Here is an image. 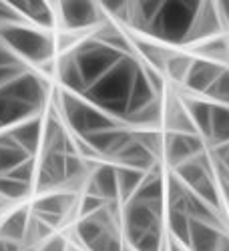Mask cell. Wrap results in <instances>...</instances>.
Here are the masks:
<instances>
[{"mask_svg": "<svg viewBox=\"0 0 229 251\" xmlns=\"http://www.w3.org/2000/svg\"><path fill=\"white\" fill-rule=\"evenodd\" d=\"M139 71L141 65L137 62V58L133 54H125L105 76H101L95 85H91L82 97L101 111H105L107 115L123 123L129 109L133 82Z\"/></svg>", "mask_w": 229, "mask_h": 251, "instance_id": "1", "label": "cell"}, {"mask_svg": "<svg viewBox=\"0 0 229 251\" xmlns=\"http://www.w3.org/2000/svg\"><path fill=\"white\" fill-rule=\"evenodd\" d=\"M60 113H62V119L67 121V125L80 139L123 125L121 121L113 119L105 111L95 107L85 97L69 93V91H60Z\"/></svg>", "mask_w": 229, "mask_h": 251, "instance_id": "2", "label": "cell"}, {"mask_svg": "<svg viewBox=\"0 0 229 251\" xmlns=\"http://www.w3.org/2000/svg\"><path fill=\"white\" fill-rule=\"evenodd\" d=\"M0 38H2V43L25 62H32V65L43 67L52 60L54 38L45 30L30 26L28 23L0 28Z\"/></svg>", "mask_w": 229, "mask_h": 251, "instance_id": "3", "label": "cell"}, {"mask_svg": "<svg viewBox=\"0 0 229 251\" xmlns=\"http://www.w3.org/2000/svg\"><path fill=\"white\" fill-rule=\"evenodd\" d=\"M199 8H201V2H183V0L163 2L155 23L151 25L147 34L159 40H165L169 45H185L191 34Z\"/></svg>", "mask_w": 229, "mask_h": 251, "instance_id": "4", "label": "cell"}, {"mask_svg": "<svg viewBox=\"0 0 229 251\" xmlns=\"http://www.w3.org/2000/svg\"><path fill=\"white\" fill-rule=\"evenodd\" d=\"M71 56L75 58L82 78L91 87L101 76H105L125 54H121L119 50L107 47L105 43H101V40L93 36V38H87L85 43H80L71 52Z\"/></svg>", "mask_w": 229, "mask_h": 251, "instance_id": "5", "label": "cell"}, {"mask_svg": "<svg viewBox=\"0 0 229 251\" xmlns=\"http://www.w3.org/2000/svg\"><path fill=\"white\" fill-rule=\"evenodd\" d=\"M54 8L58 23L67 30H87L105 23V12L95 2H60Z\"/></svg>", "mask_w": 229, "mask_h": 251, "instance_id": "6", "label": "cell"}, {"mask_svg": "<svg viewBox=\"0 0 229 251\" xmlns=\"http://www.w3.org/2000/svg\"><path fill=\"white\" fill-rule=\"evenodd\" d=\"M2 91L12 99L28 104V107H32L38 113L43 111L47 102V82L36 73H30V71H23L20 75H16L10 82H6L2 87Z\"/></svg>", "mask_w": 229, "mask_h": 251, "instance_id": "7", "label": "cell"}, {"mask_svg": "<svg viewBox=\"0 0 229 251\" xmlns=\"http://www.w3.org/2000/svg\"><path fill=\"white\" fill-rule=\"evenodd\" d=\"M201 135H185V133H167L163 135V159L167 161L173 169L181 163L189 161L205 151Z\"/></svg>", "mask_w": 229, "mask_h": 251, "instance_id": "8", "label": "cell"}, {"mask_svg": "<svg viewBox=\"0 0 229 251\" xmlns=\"http://www.w3.org/2000/svg\"><path fill=\"white\" fill-rule=\"evenodd\" d=\"M133 137H135V133L123 129V125H121V127H115V129H109V131H101V133H95L91 137H85L82 141H85L99 157L115 159L125 147H127V143H131Z\"/></svg>", "mask_w": 229, "mask_h": 251, "instance_id": "9", "label": "cell"}, {"mask_svg": "<svg viewBox=\"0 0 229 251\" xmlns=\"http://www.w3.org/2000/svg\"><path fill=\"white\" fill-rule=\"evenodd\" d=\"M10 4L34 28L49 32L51 28H54L58 25L56 8L51 2H38V0H12Z\"/></svg>", "mask_w": 229, "mask_h": 251, "instance_id": "10", "label": "cell"}, {"mask_svg": "<svg viewBox=\"0 0 229 251\" xmlns=\"http://www.w3.org/2000/svg\"><path fill=\"white\" fill-rule=\"evenodd\" d=\"M223 71H225V65H219L215 60L195 58L183 85L195 95H207V91L213 87V82L219 78Z\"/></svg>", "mask_w": 229, "mask_h": 251, "instance_id": "11", "label": "cell"}, {"mask_svg": "<svg viewBox=\"0 0 229 251\" xmlns=\"http://www.w3.org/2000/svg\"><path fill=\"white\" fill-rule=\"evenodd\" d=\"M223 30V23L219 18L215 2H201V8L197 12V18L193 23L191 34L187 38V43H207L211 38H217Z\"/></svg>", "mask_w": 229, "mask_h": 251, "instance_id": "12", "label": "cell"}, {"mask_svg": "<svg viewBox=\"0 0 229 251\" xmlns=\"http://www.w3.org/2000/svg\"><path fill=\"white\" fill-rule=\"evenodd\" d=\"M43 127H45V119L38 115L14 125L12 129H8V135L23 151H26L30 157H36L40 143H43Z\"/></svg>", "mask_w": 229, "mask_h": 251, "instance_id": "13", "label": "cell"}, {"mask_svg": "<svg viewBox=\"0 0 229 251\" xmlns=\"http://www.w3.org/2000/svg\"><path fill=\"white\" fill-rule=\"evenodd\" d=\"M87 193L109 201H119V181H117V167L101 165L89 175Z\"/></svg>", "mask_w": 229, "mask_h": 251, "instance_id": "14", "label": "cell"}, {"mask_svg": "<svg viewBox=\"0 0 229 251\" xmlns=\"http://www.w3.org/2000/svg\"><path fill=\"white\" fill-rule=\"evenodd\" d=\"M71 207H73L71 195H58V193L43 195L32 205V215L43 219L47 225L54 227L65 219V215L71 211Z\"/></svg>", "mask_w": 229, "mask_h": 251, "instance_id": "15", "label": "cell"}, {"mask_svg": "<svg viewBox=\"0 0 229 251\" xmlns=\"http://www.w3.org/2000/svg\"><path fill=\"white\" fill-rule=\"evenodd\" d=\"M157 159H159L157 155H153L143 143L137 141V137H133L131 143H127V147H125L113 161H117L121 167H131V169L149 173L155 169V167H159Z\"/></svg>", "mask_w": 229, "mask_h": 251, "instance_id": "16", "label": "cell"}, {"mask_svg": "<svg viewBox=\"0 0 229 251\" xmlns=\"http://www.w3.org/2000/svg\"><path fill=\"white\" fill-rule=\"evenodd\" d=\"M155 100H161V95L155 91V87L151 85V80L145 73V69L141 67L135 82H133V91H131V99H129V109H127V115H125L123 121H127L129 117L137 115L139 111L147 109L149 104H153Z\"/></svg>", "mask_w": 229, "mask_h": 251, "instance_id": "17", "label": "cell"}, {"mask_svg": "<svg viewBox=\"0 0 229 251\" xmlns=\"http://www.w3.org/2000/svg\"><path fill=\"white\" fill-rule=\"evenodd\" d=\"M225 233H229V231H223V229H219L211 223L191 219L189 251H217L219 241Z\"/></svg>", "mask_w": 229, "mask_h": 251, "instance_id": "18", "label": "cell"}, {"mask_svg": "<svg viewBox=\"0 0 229 251\" xmlns=\"http://www.w3.org/2000/svg\"><path fill=\"white\" fill-rule=\"evenodd\" d=\"M30 209L28 207H18L14 211H10L2 223H0V239H6L12 243L23 245L26 239L28 231V223H30Z\"/></svg>", "mask_w": 229, "mask_h": 251, "instance_id": "19", "label": "cell"}, {"mask_svg": "<svg viewBox=\"0 0 229 251\" xmlns=\"http://www.w3.org/2000/svg\"><path fill=\"white\" fill-rule=\"evenodd\" d=\"M183 104H185L187 113H189L197 133L201 137L209 139L211 137V123H213V102L187 97V99H183Z\"/></svg>", "mask_w": 229, "mask_h": 251, "instance_id": "20", "label": "cell"}, {"mask_svg": "<svg viewBox=\"0 0 229 251\" xmlns=\"http://www.w3.org/2000/svg\"><path fill=\"white\" fill-rule=\"evenodd\" d=\"M32 159L26 151H23L14 143V139L8 135V131L0 133V175H8L18 165Z\"/></svg>", "mask_w": 229, "mask_h": 251, "instance_id": "21", "label": "cell"}, {"mask_svg": "<svg viewBox=\"0 0 229 251\" xmlns=\"http://www.w3.org/2000/svg\"><path fill=\"white\" fill-rule=\"evenodd\" d=\"M58 78L62 82V87H65V91L69 93H75V95H85L89 85H87V80L82 78L78 67H76V62L75 58L69 54L60 60V65H58Z\"/></svg>", "mask_w": 229, "mask_h": 251, "instance_id": "22", "label": "cell"}, {"mask_svg": "<svg viewBox=\"0 0 229 251\" xmlns=\"http://www.w3.org/2000/svg\"><path fill=\"white\" fill-rule=\"evenodd\" d=\"M165 223L169 227V237L179 241L181 245L189 247V233H191V217L181 209H169L165 215Z\"/></svg>", "mask_w": 229, "mask_h": 251, "instance_id": "23", "label": "cell"}, {"mask_svg": "<svg viewBox=\"0 0 229 251\" xmlns=\"http://www.w3.org/2000/svg\"><path fill=\"white\" fill-rule=\"evenodd\" d=\"M147 173L143 171H137V169H131V167H117V181H119V199H123L127 203L141 187L143 179Z\"/></svg>", "mask_w": 229, "mask_h": 251, "instance_id": "24", "label": "cell"}, {"mask_svg": "<svg viewBox=\"0 0 229 251\" xmlns=\"http://www.w3.org/2000/svg\"><path fill=\"white\" fill-rule=\"evenodd\" d=\"M213 145H227L229 143V107L213 102V123H211V137Z\"/></svg>", "mask_w": 229, "mask_h": 251, "instance_id": "25", "label": "cell"}, {"mask_svg": "<svg viewBox=\"0 0 229 251\" xmlns=\"http://www.w3.org/2000/svg\"><path fill=\"white\" fill-rule=\"evenodd\" d=\"M135 47L141 50V54L145 56V60H147V65L155 71H165V65H167V60L173 54V50L165 49L161 45H155V43H145V40L135 43Z\"/></svg>", "mask_w": 229, "mask_h": 251, "instance_id": "26", "label": "cell"}, {"mask_svg": "<svg viewBox=\"0 0 229 251\" xmlns=\"http://www.w3.org/2000/svg\"><path fill=\"white\" fill-rule=\"evenodd\" d=\"M32 189V185H26L23 181H16L8 175H0V199L4 201H18L25 199Z\"/></svg>", "mask_w": 229, "mask_h": 251, "instance_id": "27", "label": "cell"}, {"mask_svg": "<svg viewBox=\"0 0 229 251\" xmlns=\"http://www.w3.org/2000/svg\"><path fill=\"white\" fill-rule=\"evenodd\" d=\"M193 60L189 54H171V58L167 60V65H165V73H167L173 80L177 82H185L187 75H189L191 71V65H193Z\"/></svg>", "mask_w": 229, "mask_h": 251, "instance_id": "28", "label": "cell"}, {"mask_svg": "<svg viewBox=\"0 0 229 251\" xmlns=\"http://www.w3.org/2000/svg\"><path fill=\"white\" fill-rule=\"evenodd\" d=\"M205 97L215 100V104H225V107H229V67H225V71L219 75V78L213 82V87L207 91Z\"/></svg>", "mask_w": 229, "mask_h": 251, "instance_id": "29", "label": "cell"}, {"mask_svg": "<svg viewBox=\"0 0 229 251\" xmlns=\"http://www.w3.org/2000/svg\"><path fill=\"white\" fill-rule=\"evenodd\" d=\"M26 62L23 58H18L0 38V69H25Z\"/></svg>", "mask_w": 229, "mask_h": 251, "instance_id": "30", "label": "cell"}, {"mask_svg": "<svg viewBox=\"0 0 229 251\" xmlns=\"http://www.w3.org/2000/svg\"><path fill=\"white\" fill-rule=\"evenodd\" d=\"M107 205V201L105 199H101V197H95V195H85L82 197V201H80V207H78V213H80V217H89V215H95L97 211H101L102 207Z\"/></svg>", "mask_w": 229, "mask_h": 251, "instance_id": "31", "label": "cell"}, {"mask_svg": "<svg viewBox=\"0 0 229 251\" xmlns=\"http://www.w3.org/2000/svg\"><path fill=\"white\" fill-rule=\"evenodd\" d=\"M38 251H69V245L62 237H51L38 247Z\"/></svg>", "mask_w": 229, "mask_h": 251, "instance_id": "32", "label": "cell"}, {"mask_svg": "<svg viewBox=\"0 0 229 251\" xmlns=\"http://www.w3.org/2000/svg\"><path fill=\"white\" fill-rule=\"evenodd\" d=\"M23 71H26V69H0V89H2L6 82H10L16 75H20Z\"/></svg>", "mask_w": 229, "mask_h": 251, "instance_id": "33", "label": "cell"}, {"mask_svg": "<svg viewBox=\"0 0 229 251\" xmlns=\"http://www.w3.org/2000/svg\"><path fill=\"white\" fill-rule=\"evenodd\" d=\"M217 6V12H219V18L223 23V28L227 26L229 28V0H223V2H215Z\"/></svg>", "mask_w": 229, "mask_h": 251, "instance_id": "34", "label": "cell"}, {"mask_svg": "<svg viewBox=\"0 0 229 251\" xmlns=\"http://www.w3.org/2000/svg\"><path fill=\"white\" fill-rule=\"evenodd\" d=\"M23 249H25V245H20V243L0 239V251H23Z\"/></svg>", "mask_w": 229, "mask_h": 251, "instance_id": "35", "label": "cell"}, {"mask_svg": "<svg viewBox=\"0 0 229 251\" xmlns=\"http://www.w3.org/2000/svg\"><path fill=\"white\" fill-rule=\"evenodd\" d=\"M167 249H169V251H189V247L181 245L179 241H175V239H171V237H167Z\"/></svg>", "mask_w": 229, "mask_h": 251, "instance_id": "36", "label": "cell"}, {"mask_svg": "<svg viewBox=\"0 0 229 251\" xmlns=\"http://www.w3.org/2000/svg\"><path fill=\"white\" fill-rule=\"evenodd\" d=\"M217 251H229V233H225V235L221 237V241H219V247H217Z\"/></svg>", "mask_w": 229, "mask_h": 251, "instance_id": "37", "label": "cell"}, {"mask_svg": "<svg viewBox=\"0 0 229 251\" xmlns=\"http://www.w3.org/2000/svg\"><path fill=\"white\" fill-rule=\"evenodd\" d=\"M69 251H80V249H76V247H69Z\"/></svg>", "mask_w": 229, "mask_h": 251, "instance_id": "38", "label": "cell"}, {"mask_svg": "<svg viewBox=\"0 0 229 251\" xmlns=\"http://www.w3.org/2000/svg\"><path fill=\"white\" fill-rule=\"evenodd\" d=\"M125 251H133V249L131 247H125Z\"/></svg>", "mask_w": 229, "mask_h": 251, "instance_id": "39", "label": "cell"}]
</instances>
